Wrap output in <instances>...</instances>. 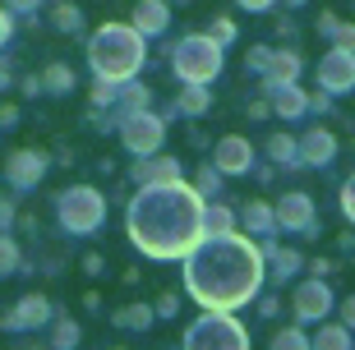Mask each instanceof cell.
Segmentation results:
<instances>
[{"mask_svg": "<svg viewBox=\"0 0 355 350\" xmlns=\"http://www.w3.org/2000/svg\"><path fill=\"white\" fill-rule=\"evenodd\" d=\"M14 263H19L14 245H10V240H0V272H14Z\"/></svg>", "mask_w": 355, "mask_h": 350, "instance_id": "277c9868", "label": "cell"}, {"mask_svg": "<svg viewBox=\"0 0 355 350\" xmlns=\"http://www.w3.org/2000/svg\"><path fill=\"white\" fill-rule=\"evenodd\" d=\"M60 217H65L74 231L92 226V221H97V198H92V189H69V198L60 203Z\"/></svg>", "mask_w": 355, "mask_h": 350, "instance_id": "7a4b0ae2", "label": "cell"}, {"mask_svg": "<svg viewBox=\"0 0 355 350\" xmlns=\"http://www.w3.org/2000/svg\"><path fill=\"white\" fill-rule=\"evenodd\" d=\"M125 46H130V37H125V33H116V28L97 33V46H92L97 69H102V74H125V69L134 65V51H125Z\"/></svg>", "mask_w": 355, "mask_h": 350, "instance_id": "6da1fadb", "label": "cell"}, {"mask_svg": "<svg viewBox=\"0 0 355 350\" xmlns=\"http://www.w3.org/2000/svg\"><path fill=\"white\" fill-rule=\"evenodd\" d=\"M33 170H42V161H33V152H19V161L10 166V175L19 184H28V180H33Z\"/></svg>", "mask_w": 355, "mask_h": 350, "instance_id": "3957f363", "label": "cell"}, {"mask_svg": "<svg viewBox=\"0 0 355 350\" xmlns=\"http://www.w3.org/2000/svg\"><path fill=\"white\" fill-rule=\"evenodd\" d=\"M5 33H10V24H5V14H0V42H5Z\"/></svg>", "mask_w": 355, "mask_h": 350, "instance_id": "8992f818", "label": "cell"}, {"mask_svg": "<svg viewBox=\"0 0 355 350\" xmlns=\"http://www.w3.org/2000/svg\"><path fill=\"white\" fill-rule=\"evenodd\" d=\"M10 5H14V10H28V5H33V0H10Z\"/></svg>", "mask_w": 355, "mask_h": 350, "instance_id": "5b68a950", "label": "cell"}]
</instances>
